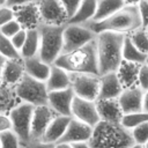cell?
<instances>
[{
    "mask_svg": "<svg viewBox=\"0 0 148 148\" xmlns=\"http://www.w3.org/2000/svg\"><path fill=\"white\" fill-rule=\"evenodd\" d=\"M57 116V113L52 110L49 104L37 105L34 109L32 120H31V132L30 136L32 140L43 139L44 133L46 132L50 123Z\"/></svg>",
    "mask_w": 148,
    "mask_h": 148,
    "instance_id": "12",
    "label": "cell"
},
{
    "mask_svg": "<svg viewBox=\"0 0 148 148\" xmlns=\"http://www.w3.org/2000/svg\"><path fill=\"white\" fill-rule=\"evenodd\" d=\"M147 30H148V28H147Z\"/></svg>",
    "mask_w": 148,
    "mask_h": 148,
    "instance_id": "52",
    "label": "cell"
},
{
    "mask_svg": "<svg viewBox=\"0 0 148 148\" xmlns=\"http://www.w3.org/2000/svg\"><path fill=\"white\" fill-rule=\"evenodd\" d=\"M15 92L20 101L32 104L34 106L47 104L49 90L46 82L37 80L24 73L22 79L16 83Z\"/></svg>",
    "mask_w": 148,
    "mask_h": 148,
    "instance_id": "6",
    "label": "cell"
},
{
    "mask_svg": "<svg viewBox=\"0 0 148 148\" xmlns=\"http://www.w3.org/2000/svg\"><path fill=\"white\" fill-rule=\"evenodd\" d=\"M126 34L102 31L96 35V49L99 75L117 72L123 62V47Z\"/></svg>",
    "mask_w": 148,
    "mask_h": 148,
    "instance_id": "1",
    "label": "cell"
},
{
    "mask_svg": "<svg viewBox=\"0 0 148 148\" xmlns=\"http://www.w3.org/2000/svg\"><path fill=\"white\" fill-rule=\"evenodd\" d=\"M21 148H23V147H21Z\"/></svg>",
    "mask_w": 148,
    "mask_h": 148,
    "instance_id": "53",
    "label": "cell"
},
{
    "mask_svg": "<svg viewBox=\"0 0 148 148\" xmlns=\"http://www.w3.org/2000/svg\"><path fill=\"white\" fill-rule=\"evenodd\" d=\"M73 148H91L88 141H80V142H73L71 143Z\"/></svg>",
    "mask_w": 148,
    "mask_h": 148,
    "instance_id": "43",
    "label": "cell"
},
{
    "mask_svg": "<svg viewBox=\"0 0 148 148\" xmlns=\"http://www.w3.org/2000/svg\"><path fill=\"white\" fill-rule=\"evenodd\" d=\"M146 121H148V112H146V111L142 110V111H138V112L124 113L120 124L125 128L132 131L134 127H136L140 124L146 123Z\"/></svg>",
    "mask_w": 148,
    "mask_h": 148,
    "instance_id": "29",
    "label": "cell"
},
{
    "mask_svg": "<svg viewBox=\"0 0 148 148\" xmlns=\"http://www.w3.org/2000/svg\"><path fill=\"white\" fill-rule=\"evenodd\" d=\"M72 117L92 127L96 126L101 121L97 106H96V102L81 98L77 96L74 97L73 103H72Z\"/></svg>",
    "mask_w": 148,
    "mask_h": 148,
    "instance_id": "11",
    "label": "cell"
},
{
    "mask_svg": "<svg viewBox=\"0 0 148 148\" xmlns=\"http://www.w3.org/2000/svg\"><path fill=\"white\" fill-rule=\"evenodd\" d=\"M71 117L72 116H61V114H57L52 121L50 123L46 132L44 133L43 135V139L44 141H47V142H52V143H57L60 138L64 135L68 124H69V120H71Z\"/></svg>",
    "mask_w": 148,
    "mask_h": 148,
    "instance_id": "21",
    "label": "cell"
},
{
    "mask_svg": "<svg viewBox=\"0 0 148 148\" xmlns=\"http://www.w3.org/2000/svg\"><path fill=\"white\" fill-rule=\"evenodd\" d=\"M138 86L143 90H148V65L145 62L140 66L138 74Z\"/></svg>",
    "mask_w": 148,
    "mask_h": 148,
    "instance_id": "35",
    "label": "cell"
},
{
    "mask_svg": "<svg viewBox=\"0 0 148 148\" xmlns=\"http://www.w3.org/2000/svg\"><path fill=\"white\" fill-rule=\"evenodd\" d=\"M146 64L148 65V56H147V59H146Z\"/></svg>",
    "mask_w": 148,
    "mask_h": 148,
    "instance_id": "51",
    "label": "cell"
},
{
    "mask_svg": "<svg viewBox=\"0 0 148 148\" xmlns=\"http://www.w3.org/2000/svg\"><path fill=\"white\" fill-rule=\"evenodd\" d=\"M94 127L74 118L71 117L69 124L64 133V135L60 138L58 142H80V141H89L91 134H92Z\"/></svg>",
    "mask_w": 148,
    "mask_h": 148,
    "instance_id": "15",
    "label": "cell"
},
{
    "mask_svg": "<svg viewBox=\"0 0 148 148\" xmlns=\"http://www.w3.org/2000/svg\"><path fill=\"white\" fill-rule=\"evenodd\" d=\"M146 53L141 52L130 39L128 35L126 34L125 40H124V47H123V59L126 61L131 62H136V64H145L147 59Z\"/></svg>",
    "mask_w": 148,
    "mask_h": 148,
    "instance_id": "28",
    "label": "cell"
},
{
    "mask_svg": "<svg viewBox=\"0 0 148 148\" xmlns=\"http://www.w3.org/2000/svg\"><path fill=\"white\" fill-rule=\"evenodd\" d=\"M96 106L101 120L110 123H120L124 116L123 109L119 104L118 98H105L96 99Z\"/></svg>",
    "mask_w": 148,
    "mask_h": 148,
    "instance_id": "17",
    "label": "cell"
},
{
    "mask_svg": "<svg viewBox=\"0 0 148 148\" xmlns=\"http://www.w3.org/2000/svg\"><path fill=\"white\" fill-rule=\"evenodd\" d=\"M126 5H139L141 0H124Z\"/></svg>",
    "mask_w": 148,
    "mask_h": 148,
    "instance_id": "47",
    "label": "cell"
},
{
    "mask_svg": "<svg viewBox=\"0 0 148 148\" xmlns=\"http://www.w3.org/2000/svg\"><path fill=\"white\" fill-rule=\"evenodd\" d=\"M53 64L64 68L68 73H88L99 75L96 40L94 39L76 50L62 52Z\"/></svg>",
    "mask_w": 148,
    "mask_h": 148,
    "instance_id": "2",
    "label": "cell"
},
{
    "mask_svg": "<svg viewBox=\"0 0 148 148\" xmlns=\"http://www.w3.org/2000/svg\"><path fill=\"white\" fill-rule=\"evenodd\" d=\"M38 9L44 23L60 25L66 24L68 21V15L61 0H39Z\"/></svg>",
    "mask_w": 148,
    "mask_h": 148,
    "instance_id": "10",
    "label": "cell"
},
{
    "mask_svg": "<svg viewBox=\"0 0 148 148\" xmlns=\"http://www.w3.org/2000/svg\"><path fill=\"white\" fill-rule=\"evenodd\" d=\"M82 0H61L66 12H67V15H68V20L75 14V12L77 10L80 3H81Z\"/></svg>",
    "mask_w": 148,
    "mask_h": 148,
    "instance_id": "38",
    "label": "cell"
},
{
    "mask_svg": "<svg viewBox=\"0 0 148 148\" xmlns=\"http://www.w3.org/2000/svg\"><path fill=\"white\" fill-rule=\"evenodd\" d=\"M75 94L71 87L61 90L49 91L47 104L57 114L72 116V103Z\"/></svg>",
    "mask_w": 148,
    "mask_h": 148,
    "instance_id": "13",
    "label": "cell"
},
{
    "mask_svg": "<svg viewBox=\"0 0 148 148\" xmlns=\"http://www.w3.org/2000/svg\"><path fill=\"white\" fill-rule=\"evenodd\" d=\"M132 43L143 53L148 54V30L147 28L140 27L134 31L127 34Z\"/></svg>",
    "mask_w": 148,
    "mask_h": 148,
    "instance_id": "30",
    "label": "cell"
},
{
    "mask_svg": "<svg viewBox=\"0 0 148 148\" xmlns=\"http://www.w3.org/2000/svg\"><path fill=\"white\" fill-rule=\"evenodd\" d=\"M141 21H142V27L148 28V0H141L138 5Z\"/></svg>",
    "mask_w": 148,
    "mask_h": 148,
    "instance_id": "40",
    "label": "cell"
},
{
    "mask_svg": "<svg viewBox=\"0 0 148 148\" xmlns=\"http://www.w3.org/2000/svg\"><path fill=\"white\" fill-rule=\"evenodd\" d=\"M24 59L21 58H14V59H6L3 69H2V77L1 81L15 87L16 83L22 79L24 75Z\"/></svg>",
    "mask_w": 148,
    "mask_h": 148,
    "instance_id": "19",
    "label": "cell"
},
{
    "mask_svg": "<svg viewBox=\"0 0 148 148\" xmlns=\"http://www.w3.org/2000/svg\"><path fill=\"white\" fill-rule=\"evenodd\" d=\"M39 46H40V36H39L38 28L27 29L25 40H24L22 49L20 50L21 57L23 59H25V58H31V57L38 56Z\"/></svg>",
    "mask_w": 148,
    "mask_h": 148,
    "instance_id": "24",
    "label": "cell"
},
{
    "mask_svg": "<svg viewBox=\"0 0 148 148\" xmlns=\"http://www.w3.org/2000/svg\"><path fill=\"white\" fill-rule=\"evenodd\" d=\"M126 3L124 0H97L96 13L91 21L96 22V21L104 20L110 15H112L113 13H116L121 7H124Z\"/></svg>",
    "mask_w": 148,
    "mask_h": 148,
    "instance_id": "27",
    "label": "cell"
},
{
    "mask_svg": "<svg viewBox=\"0 0 148 148\" xmlns=\"http://www.w3.org/2000/svg\"><path fill=\"white\" fill-rule=\"evenodd\" d=\"M10 130H13V124L9 113H0V133Z\"/></svg>",
    "mask_w": 148,
    "mask_h": 148,
    "instance_id": "41",
    "label": "cell"
},
{
    "mask_svg": "<svg viewBox=\"0 0 148 148\" xmlns=\"http://www.w3.org/2000/svg\"><path fill=\"white\" fill-rule=\"evenodd\" d=\"M141 65L142 64L123 60L121 65L119 66L117 71V74L124 88H128V87L138 84V74H139V69Z\"/></svg>",
    "mask_w": 148,
    "mask_h": 148,
    "instance_id": "23",
    "label": "cell"
},
{
    "mask_svg": "<svg viewBox=\"0 0 148 148\" xmlns=\"http://www.w3.org/2000/svg\"><path fill=\"white\" fill-rule=\"evenodd\" d=\"M22 29V25L20 24V22L16 20V18H13L10 20L9 22L5 23L3 25L0 27V32L3 34L5 36L12 38L16 32H18L20 30Z\"/></svg>",
    "mask_w": 148,
    "mask_h": 148,
    "instance_id": "34",
    "label": "cell"
},
{
    "mask_svg": "<svg viewBox=\"0 0 148 148\" xmlns=\"http://www.w3.org/2000/svg\"><path fill=\"white\" fill-rule=\"evenodd\" d=\"M20 102L15 88L5 82H0V113H9V111Z\"/></svg>",
    "mask_w": 148,
    "mask_h": 148,
    "instance_id": "26",
    "label": "cell"
},
{
    "mask_svg": "<svg viewBox=\"0 0 148 148\" xmlns=\"http://www.w3.org/2000/svg\"><path fill=\"white\" fill-rule=\"evenodd\" d=\"M131 133H132V136L134 139L135 145L143 146L148 141V121L142 123L139 126L134 127L131 131Z\"/></svg>",
    "mask_w": 148,
    "mask_h": 148,
    "instance_id": "33",
    "label": "cell"
},
{
    "mask_svg": "<svg viewBox=\"0 0 148 148\" xmlns=\"http://www.w3.org/2000/svg\"><path fill=\"white\" fill-rule=\"evenodd\" d=\"M5 60H6V58H3V57L0 54V82H1V77H2V69H3Z\"/></svg>",
    "mask_w": 148,
    "mask_h": 148,
    "instance_id": "46",
    "label": "cell"
},
{
    "mask_svg": "<svg viewBox=\"0 0 148 148\" xmlns=\"http://www.w3.org/2000/svg\"><path fill=\"white\" fill-rule=\"evenodd\" d=\"M31 2H36L38 3L39 0H7L6 5L9 7H17V6H22L25 3H31Z\"/></svg>",
    "mask_w": 148,
    "mask_h": 148,
    "instance_id": "42",
    "label": "cell"
},
{
    "mask_svg": "<svg viewBox=\"0 0 148 148\" xmlns=\"http://www.w3.org/2000/svg\"><path fill=\"white\" fill-rule=\"evenodd\" d=\"M46 87L49 91L53 90H61L71 87V79L69 73L65 71L64 68L52 64L51 65V72L46 80Z\"/></svg>",
    "mask_w": 148,
    "mask_h": 148,
    "instance_id": "22",
    "label": "cell"
},
{
    "mask_svg": "<svg viewBox=\"0 0 148 148\" xmlns=\"http://www.w3.org/2000/svg\"><path fill=\"white\" fill-rule=\"evenodd\" d=\"M35 106L30 103L20 101L10 111L9 117L13 124V131L21 140V145L31 139V120Z\"/></svg>",
    "mask_w": 148,
    "mask_h": 148,
    "instance_id": "7",
    "label": "cell"
},
{
    "mask_svg": "<svg viewBox=\"0 0 148 148\" xmlns=\"http://www.w3.org/2000/svg\"><path fill=\"white\" fill-rule=\"evenodd\" d=\"M95 38L96 32L92 31L86 23H66L64 30L62 52L76 50L94 40Z\"/></svg>",
    "mask_w": 148,
    "mask_h": 148,
    "instance_id": "8",
    "label": "cell"
},
{
    "mask_svg": "<svg viewBox=\"0 0 148 148\" xmlns=\"http://www.w3.org/2000/svg\"><path fill=\"white\" fill-rule=\"evenodd\" d=\"M71 88L75 96L89 101H96L99 95V75L88 73H69Z\"/></svg>",
    "mask_w": 148,
    "mask_h": 148,
    "instance_id": "9",
    "label": "cell"
},
{
    "mask_svg": "<svg viewBox=\"0 0 148 148\" xmlns=\"http://www.w3.org/2000/svg\"><path fill=\"white\" fill-rule=\"evenodd\" d=\"M92 31H114L121 34H130L135 29L142 27V21L138 5H125L109 17L101 21H89L86 23Z\"/></svg>",
    "mask_w": 148,
    "mask_h": 148,
    "instance_id": "4",
    "label": "cell"
},
{
    "mask_svg": "<svg viewBox=\"0 0 148 148\" xmlns=\"http://www.w3.org/2000/svg\"><path fill=\"white\" fill-rule=\"evenodd\" d=\"M21 140L13 130L0 133V148H21Z\"/></svg>",
    "mask_w": 148,
    "mask_h": 148,
    "instance_id": "32",
    "label": "cell"
},
{
    "mask_svg": "<svg viewBox=\"0 0 148 148\" xmlns=\"http://www.w3.org/2000/svg\"><path fill=\"white\" fill-rule=\"evenodd\" d=\"M6 1H7V0H0V7L3 6V5H6Z\"/></svg>",
    "mask_w": 148,
    "mask_h": 148,
    "instance_id": "49",
    "label": "cell"
},
{
    "mask_svg": "<svg viewBox=\"0 0 148 148\" xmlns=\"http://www.w3.org/2000/svg\"><path fill=\"white\" fill-rule=\"evenodd\" d=\"M143 148H148V141H147V142L143 145Z\"/></svg>",
    "mask_w": 148,
    "mask_h": 148,
    "instance_id": "50",
    "label": "cell"
},
{
    "mask_svg": "<svg viewBox=\"0 0 148 148\" xmlns=\"http://www.w3.org/2000/svg\"><path fill=\"white\" fill-rule=\"evenodd\" d=\"M15 18V13H14V8L9 7L7 5H3L0 7V27L3 25L5 23L9 22L10 20Z\"/></svg>",
    "mask_w": 148,
    "mask_h": 148,
    "instance_id": "36",
    "label": "cell"
},
{
    "mask_svg": "<svg viewBox=\"0 0 148 148\" xmlns=\"http://www.w3.org/2000/svg\"><path fill=\"white\" fill-rule=\"evenodd\" d=\"M143 111L148 112V90H146L143 94Z\"/></svg>",
    "mask_w": 148,
    "mask_h": 148,
    "instance_id": "44",
    "label": "cell"
},
{
    "mask_svg": "<svg viewBox=\"0 0 148 148\" xmlns=\"http://www.w3.org/2000/svg\"><path fill=\"white\" fill-rule=\"evenodd\" d=\"M56 148H73V147L68 142H57L56 143Z\"/></svg>",
    "mask_w": 148,
    "mask_h": 148,
    "instance_id": "45",
    "label": "cell"
},
{
    "mask_svg": "<svg viewBox=\"0 0 148 148\" xmlns=\"http://www.w3.org/2000/svg\"><path fill=\"white\" fill-rule=\"evenodd\" d=\"M13 8L15 13V18L20 22L22 28L32 29V28H37L42 23L38 3L31 2V3H25V5L13 7Z\"/></svg>",
    "mask_w": 148,
    "mask_h": 148,
    "instance_id": "16",
    "label": "cell"
},
{
    "mask_svg": "<svg viewBox=\"0 0 148 148\" xmlns=\"http://www.w3.org/2000/svg\"><path fill=\"white\" fill-rule=\"evenodd\" d=\"M65 25L66 24L57 25L42 22L37 27L40 36L38 56L50 65H52L62 52Z\"/></svg>",
    "mask_w": 148,
    "mask_h": 148,
    "instance_id": "5",
    "label": "cell"
},
{
    "mask_svg": "<svg viewBox=\"0 0 148 148\" xmlns=\"http://www.w3.org/2000/svg\"><path fill=\"white\" fill-rule=\"evenodd\" d=\"M143 94L145 91L136 84L128 88H124L118 97L119 104L124 113L138 112L143 110Z\"/></svg>",
    "mask_w": 148,
    "mask_h": 148,
    "instance_id": "14",
    "label": "cell"
},
{
    "mask_svg": "<svg viewBox=\"0 0 148 148\" xmlns=\"http://www.w3.org/2000/svg\"><path fill=\"white\" fill-rule=\"evenodd\" d=\"M99 80H101V87L97 99L118 98L121 91L124 90V87L118 77L117 72H111L99 75Z\"/></svg>",
    "mask_w": 148,
    "mask_h": 148,
    "instance_id": "18",
    "label": "cell"
},
{
    "mask_svg": "<svg viewBox=\"0 0 148 148\" xmlns=\"http://www.w3.org/2000/svg\"><path fill=\"white\" fill-rule=\"evenodd\" d=\"M25 37H27V29L22 28L18 32H16V34L10 38L12 42H13V44H14V46H15L18 51L22 49V46H23V44H24V40H25Z\"/></svg>",
    "mask_w": 148,
    "mask_h": 148,
    "instance_id": "39",
    "label": "cell"
},
{
    "mask_svg": "<svg viewBox=\"0 0 148 148\" xmlns=\"http://www.w3.org/2000/svg\"><path fill=\"white\" fill-rule=\"evenodd\" d=\"M23 148H56V143L47 142L44 140H32L30 139L29 141L24 142L21 145Z\"/></svg>",
    "mask_w": 148,
    "mask_h": 148,
    "instance_id": "37",
    "label": "cell"
},
{
    "mask_svg": "<svg viewBox=\"0 0 148 148\" xmlns=\"http://www.w3.org/2000/svg\"><path fill=\"white\" fill-rule=\"evenodd\" d=\"M24 71L30 76L46 82L51 72V65L44 61L39 56H35L24 59Z\"/></svg>",
    "mask_w": 148,
    "mask_h": 148,
    "instance_id": "20",
    "label": "cell"
},
{
    "mask_svg": "<svg viewBox=\"0 0 148 148\" xmlns=\"http://www.w3.org/2000/svg\"><path fill=\"white\" fill-rule=\"evenodd\" d=\"M0 54L6 59L21 58V53L14 46L12 39L1 32H0Z\"/></svg>",
    "mask_w": 148,
    "mask_h": 148,
    "instance_id": "31",
    "label": "cell"
},
{
    "mask_svg": "<svg viewBox=\"0 0 148 148\" xmlns=\"http://www.w3.org/2000/svg\"><path fill=\"white\" fill-rule=\"evenodd\" d=\"M131 148H143V146H140V145H134V146H132Z\"/></svg>",
    "mask_w": 148,
    "mask_h": 148,
    "instance_id": "48",
    "label": "cell"
},
{
    "mask_svg": "<svg viewBox=\"0 0 148 148\" xmlns=\"http://www.w3.org/2000/svg\"><path fill=\"white\" fill-rule=\"evenodd\" d=\"M97 8V0H82L75 14L67 23H87L92 20Z\"/></svg>",
    "mask_w": 148,
    "mask_h": 148,
    "instance_id": "25",
    "label": "cell"
},
{
    "mask_svg": "<svg viewBox=\"0 0 148 148\" xmlns=\"http://www.w3.org/2000/svg\"><path fill=\"white\" fill-rule=\"evenodd\" d=\"M91 148H131L135 145L130 130L120 123H110L101 120L94 126L89 139Z\"/></svg>",
    "mask_w": 148,
    "mask_h": 148,
    "instance_id": "3",
    "label": "cell"
}]
</instances>
